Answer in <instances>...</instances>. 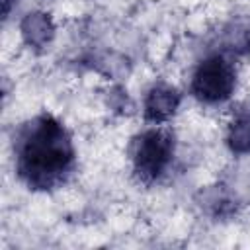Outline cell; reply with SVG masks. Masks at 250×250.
<instances>
[{
	"mask_svg": "<svg viewBox=\"0 0 250 250\" xmlns=\"http://www.w3.org/2000/svg\"><path fill=\"white\" fill-rule=\"evenodd\" d=\"M227 141H229V146L232 152H236V154L250 152V115L248 113L238 115L232 121Z\"/></svg>",
	"mask_w": 250,
	"mask_h": 250,
	"instance_id": "7",
	"label": "cell"
},
{
	"mask_svg": "<svg viewBox=\"0 0 250 250\" xmlns=\"http://www.w3.org/2000/svg\"><path fill=\"white\" fill-rule=\"evenodd\" d=\"M53 31H55V27L51 23V18L41 12L27 14L21 21V35H23L25 43L31 47H45L51 41Z\"/></svg>",
	"mask_w": 250,
	"mask_h": 250,
	"instance_id": "5",
	"label": "cell"
},
{
	"mask_svg": "<svg viewBox=\"0 0 250 250\" xmlns=\"http://www.w3.org/2000/svg\"><path fill=\"white\" fill-rule=\"evenodd\" d=\"M180 105V94L168 84H154L145 100V117L152 123L170 119Z\"/></svg>",
	"mask_w": 250,
	"mask_h": 250,
	"instance_id": "4",
	"label": "cell"
},
{
	"mask_svg": "<svg viewBox=\"0 0 250 250\" xmlns=\"http://www.w3.org/2000/svg\"><path fill=\"white\" fill-rule=\"evenodd\" d=\"M223 45L234 55L250 53V18L232 20L223 33Z\"/></svg>",
	"mask_w": 250,
	"mask_h": 250,
	"instance_id": "6",
	"label": "cell"
},
{
	"mask_svg": "<svg viewBox=\"0 0 250 250\" xmlns=\"http://www.w3.org/2000/svg\"><path fill=\"white\" fill-rule=\"evenodd\" d=\"M74 160L64 127L51 115L33 119L18 141V172L29 188L49 189L62 182Z\"/></svg>",
	"mask_w": 250,
	"mask_h": 250,
	"instance_id": "1",
	"label": "cell"
},
{
	"mask_svg": "<svg viewBox=\"0 0 250 250\" xmlns=\"http://www.w3.org/2000/svg\"><path fill=\"white\" fill-rule=\"evenodd\" d=\"M10 6H12V0H2V8H4V16H8V12H10Z\"/></svg>",
	"mask_w": 250,
	"mask_h": 250,
	"instance_id": "8",
	"label": "cell"
},
{
	"mask_svg": "<svg viewBox=\"0 0 250 250\" xmlns=\"http://www.w3.org/2000/svg\"><path fill=\"white\" fill-rule=\"evenodd\" d=\"M174 154V137L166 129H148L135 141L133 164L141 180H156L170 164Z\"/></svg>",
	"mask_w": 250,
	"mask_h": 250,
	"instance_id": "3",
	"label": "cell"
},
{
	"mask_svg": "<svg viewBox=\"0 0 250 250\" xmlns=\"http://www.w3.org/2000/svg\"><path fill=\"white\" fill-rule=\"evenodd\" d=\"M236 86L234 66L223 55H211L199 62L193 72L191 92L205 104H221L229 100Z\"/></svg>",
	"mask_w": 250,
	"mask_h": 250,
	"instance_id": "2",
	"label": "cell"
}]
</instances>
